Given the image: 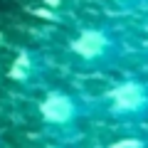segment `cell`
Masks as SVG:
<instances>
[{"label": "cell", "instance_id": "cell-1", "mask_svg": "<svg viewBox=\"0 0 148 148\" xmlns=\"http://www.w3.org/2000/svg\"><path fill=\"white\" fill-rule=\"evenodd\" d=\"M126 54V40L114 25L91 22L69 37L64 57L74 69L82 72H104L121 62Z\"/></svg>", "mask_w": 148, "mask_h": 148}, {"label": "cell", "instance_id": "cell-2", "mask_svg": "<svg viewBox=\"0 0 148 148\" xmlns=\"http://www.w3.org/2000/svg\"><path fill=\"white\" fill-rule=\"evenodd\" d=\"M96 116L121 126H138L148 121V82L146 79H121L106 89L96 104Z\"/></svg>", "mask_w": 148, "mask_h": 148}, {"label": "cell", "instance_id": "cell-3", "mask_svg": "<svg viewBox=\"0 0 148 148\" xmlns=\"http://www.w3.org/2000/svg\"><path fill=\"white\" fill-rule=\"evenodd\" d=\"M82 116H84V104L67 89H47L45 96L37 101V119L54 131L74 128Z\"/></svg>", "mask_w": 148, "mask_h": 148}, {"label": "cell", "instance_id": "cell-4", "mask_svg": "<svg viewBox=\"0 0 148 148\" xmlns=\"http://www.w3.org/2000/svg\"><path fill=\"white\" fill-rule=\"evenodd\" d=\"M42 57L35 52V49H20V52L12 57L10 62V69H8V77H10L15 84H22V86H30L35 84L40 77H42Z\"/></svg>", "mask_w": 148, "mask_h": 148}, {"label": "cell", "instance_id": "cell-5", "mask_svg": "<svg viewBox=\"0 0 148 148\" xmlns=\"http://www.w3.org/2000/svg\"><path fill=\"white\" fill-rule=\"evenodd\" d=\"M106 148H148V136L146 133H123L114 138Z\"/></svg>", "mask_w": 148, "mask_h": 148}, {"label": "cell", "instance_id": "cell-6", "mask_svg": "<svg viewBox=\"0 0 148 148\" xmlns=\"http://www.w3.org/2000/svg\"><path fill=\"white\" fill-rule=\"evenodd\" d=\"M136 49L143 59H148V22L136 30Z\"/></svg>", "mask_w": 148, "mask_h": 148}, {"label": "cell", "instance_id": "cell-7", "mask_svg": "<svg viewBox=\"0 0 148 148\" xmlns=\"http://www.w3.org/2000/svg\"><path fill=\"white\" fill-rule=\"evenodd\" d=\"M114 8L119 10H126V12H133V10H143L148 5V0H109Z\"/></svg>", "mask_w": 148, "mask_h": 148}, {"label": "cell", "instance_id": "cell-8", "mask_svg": "<svg viewBox=\"0 0 148 148\" xmlns=\"http://www.w3.org/2000/svg\"><path fill=\"white\" fill-rule=\"evenodd\" d=\"M42 148H64V146H54V143H52V146H42Z\"/></svg>", "mask_w": 148, "mask_h": 148}, {"label": "cell", "instance_id": "cell-9", "mask_svg": "<svg viewBox=\"0 0 148 148\" xmlns=\"http://www.w3.org/2000/svg\"><path fill=\"white\" fill-rule=\"evenodd\" d=\"M0 146H3V141H0Z\"/></svg>", "mask_w": 148, "mask_h": 148}]
</instances>
